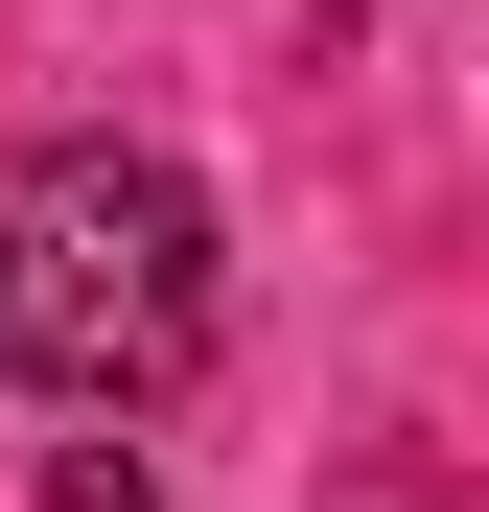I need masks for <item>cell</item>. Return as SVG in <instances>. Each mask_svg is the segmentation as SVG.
<instances>
[{
	"label": "cell",
	"mask_w": 489,
	"mask_h": 512,
	"mask_svg": "<svg viewBox=\"0 0 489 512\" xmlns=\"http://www.w3.org/2000/svg\"><path fill=\"white\" fill-rule=\"evenodd\" d=\"M210 350V187L163 140H24L0 163V396L140 419Z\"/></svg>",
	"instance_id": "6da1fadb"
},
{
	"label": "cell",
	"mask_w": 489,
	"mask_h": 512,
	"mask_svg": "<svg viewBox=\"0 0 489 512\" xmlns=\"http://www.w3.org/2000/svg\"><path fill=\"white\" fill-rule=\"evenodd\" d=\"M47 512H163V466L140 443H47Z\"/></svg>",
	"instance_id": "7a4b0ae2"
}]
</instances>
